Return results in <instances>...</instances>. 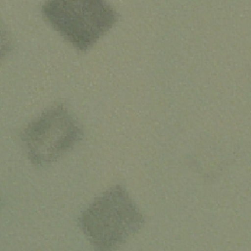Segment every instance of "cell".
Returning <instances> with one entry per match:
<instances>
[{
	"label": "cell",
	"instance_id": "1",
	"mask_svg": "<svg viewBox=\"0 0 251 251\" xmlns=\"http://www.w3.org/2000/svg\"><path fill=\"white\" fill-rule=\"evenodd\" d=\"M144 218L120 184L96 197L81 213L78 226L97 250H113L135 234Z\"/></svg>",
	"mask_w": 251,
	"mask_h": 251
},
{
	"label": "cell",
	"instance_id": "2",
	"mask_svg": "<svg viewBox=\"0 0 251 251\" xmlns=\"http://www.w3.org/2000/svg\"><path fill=\"white\" fill-rule=\"evenodd\" d=\"M44 19L77 51L91 48L119 20L116 10L102 0L47 1Z\"/></svg>",
	"mask_w": 251,
	"mask_h": 251
},
{
	"label": "cell",
	"instance_id": "3",
	"mask_svg": "<svg viewBox=\"0 0 251 251\" xmlns=\"http://www.w3.org/2000/svg\"><path fill=\"white\" fill-rule=\"evenodd\" d=\"M82 134V127L75 117L63 104H57L26 126L22 140L29 161L34 165H45L70 151Z\"/></svg>",
	"mask_w": 251,
	"mask_h": 251
}]
</instances>
